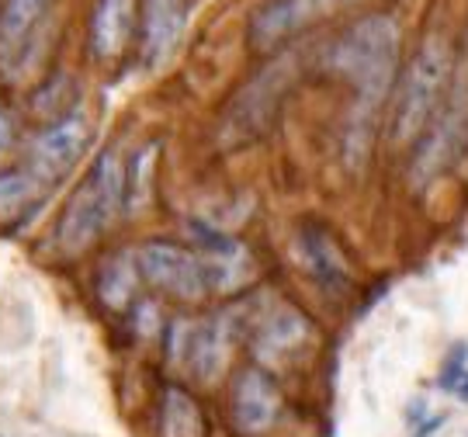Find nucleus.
I'll return each mask as SVG.
<instances>
[{"label": "nucleus", "mask_w": 468, "mask_h": 437, "mask_svg": "<svg viewBox=\"0 0 468 437\" xmlns=\"http://www.w3.org/2000/svg\"><path fill=\"white\" fill-rule=\"evenodd\" d=\"M399 21L392 15H368L354 21L347 32H340L326 49V67L334 69L344 84L351 87V146L368 143V129L382 112L385 98L396 80L399 63Z\"/></svg>", "instance_id": "nucleus-1"}, {"label": "nucleus", "mask_w": 468, "mask_h": 437, "mask_svg": "<svg viewBox=\"0 0 468 437\" xmlns=\"http://www.w3.org/2000/svg\"><path fill=\"white\" fill-rule=\"evenodd\" d=\"M454 77V49L444 35H431L402 69L392 115V143L410 146L434 125L437 108Z\"/></svg>", "instance_id": "nucleus-2"}, {"label": "nucleus", "mask_w": 468, "mask_h": 437, "mask_svg": "<svg viewBox=\"0 0 468 437\" xmlns=\"http://www.w3.org/2000/svg\"><path fill=\"white\" fill-rule=\"evenodd\" d=\"M125 195H129V170L115 150H104L94 160L84 185L73 191V198L63 208L56 243L67 253H84L115 222V216L125 205Z\"/></svg>", "instance_id": "nucleus-3"}, {"label": "nucleus", "mask_w": 468, "mask_h": 437, "mask_svg": "<svg viewBox=\"0 0 468 437\" xmlns=\"http://www.w3.org/2000/svg\"><path fill=\"white\" fill-rule=\"evenodd\" d=\"M295 77H299V52H284L261 69L226 108L222 125H218L222 146H247L268 133L271 122L278 118L284 94L295 84Z\"/></svg>", "instance_id": "nucleus-4"}, {"label": "nucleus", "mask_w": 468, "mask_h": 437, "mask_svg": "<svg viewBox=\"0 0 468 437\" xmlns=\"http://www.w3.org/2000/svg\"><path fill=\"white\" fill-rule=\"evenodd\" d=\"M135 268L153 288L167 292L174 299H187V303H198L212 288L226 285V274L205 250H187V247H174L164 240L146 243L135 253Z\"/></svg>", "instance_id": "nucleus-5"}, {"label": "nucleus", "mask_w": 468, "mask_h": 437, "mask_svg": "<svg viewBox=\"0 0 468 437\" xmlns=\"http://www.w3.org/2000/svg\"><path fill=\"white\" fill-rule=\"evenodd\" d=\"M351 4L357 0H264L250 21V46L257 52H274L309 25Z\"/></svg>", "instance_id": "nucleus-6"}, {"label": "nucleus", "mask_w": 468, "mask_h": 437, "mask_svg": "<svg viewBox=\"0 0 468 437\" xmlns=\"http://www.w3.org/2000/svg\"><path fill=\"white\" fill-rule=\"evenodd\" d=\"M87 139H90V125L80 112L59 118L42 135H35L32 150H28V174H35L42 185L63 177L84 156Z\"/></svg>", "instance_id": "nucleus-7"}, {"label": "nucleus", "mask_w": 468, "mask_h": 437, "mask_svg": "<svg viewBox=\"0 0 468 437\" xmlns=\"http://www.w3.org/2000/svg\"><path fill=\"white\" fill-rule=\"evenodd\" d=\"M295 257L305 268V274L316 278V285L330 288V292H340L351 282V268H347V257L340 250V243L319 226H305L295 236Z\"/></svg>", "instance_id": "nucleus-8"}, {"label": "nucleus", "mask_w": 468, "mask_h": 437, "mask_svg": "<svg viewBox=\"0 0 468 437\" xmlns=\"http://www.w3.org/2000/svg\"><path fill=\"white\" fill-rule=\"evenodd\" d=\"M278 410H282V396H278V386L271 382L268 371L247 368L239 378H236L233 417L247 434L268 431L271 423L278 421Z\"/></svg>", "instance_id": "nucleus-9"}, {"label": "nucleus", "mask_w": 468, "mask_h": 437, "mask_svg": "<svg viewBox=\"0 0 468 437\" xmlns=\"http://www.w3.org/2000/svg\"><path fill=\"white\" fill-rule=\"evenodd\" d=\"M187 25V0H146L143 11V52L150 63H164L177 49Z\"/></svg>", "instance_id": "nucleus-10"}, {"label": "nucleus", "mask_w": 468, "mask_h": 437, "mask_svg": "<svg viewBox=\"0 0 468 437\" xmlns=\"http://www.w3.org/2000/svg\"><path fill=\"white\" fill-rule=\"evenodd\" d=\"M135 32V0H98L90 15V52L115 59L125 52Z\"/></svg>", "instance_id": "nucleus-11"}, {"label": "nucleus", "mask_w": 468, "mask_h": 437, "mask_svg": "<svg viewBox=\"0 0 468 437\" xmlns=\"http://www.w3.org/2000/svg\"><path fill=\"white\" fill-rule=\"evenodd\" d=\"M309 336H313V326L305 323V316H299L292 305H278L261 323L253 347L264 361H284V357H295L309 344Z\"/></svg>", "instance_id": "nucleus-12"}, {"label": "nucleus", "mask_w": 468, "mask_h": 437, "mask_svg": "<svg viewBox=\"0 0 468 437\" xmlns=\"http://www.w3.org/2000/svg\"><path fill=\"white\" fill-rule=\"evenodd\" d=\"M160 437H205V413L181 389H167L164 392V403H160Z\"/></svg>", "instance_id": "nucleus-13"}, {"label": "nucleus", "mask_w": 468, "mask_h": 437, "mask_svg": "<svg viewBox=\"0 0 468 437\" xmlns=\"http://www.w3.org/2000/svg\"><path fill=\"white\" fill-rule=\"evenodd\" d=\"M52 0H4L0 4V42L4 46H21L32 28L46 17Z\"/></svg>", "instance_id": "nucleus-14"}, {"label": "nucleus", "mask_w": 468, "mask_h": 437, "mask_svg": "<svg viewBox=\"0 0 468 437\" xmlns=\"http://www.w3.org/2000/svg\"><path fill=\"white\" fill-rule=\"evenodd\" d=\"M38 187H42V181L35 174H25V170L0 174V218L17 216L38 195Z\"/></svg>", "instance_id": "nucleus-15"}, {"label": "nucleus", "mask_w": 468, "mask_h": 437, "mask_svg": "<svg viewBox=\"0 0 468 437\" xmlns=\"http://www.w3.org/2000/svg\"><path fill=\"white\" fill-rule=\"evenodd\" d=\"M101 295H104V303L115 305V309L129 303V295H133V268H129L125 257L104 264V271H101Z\"/></svg>", "instance_id": "nucleus-16"}, {"label": "nucleus", "mask_w": 468, "mask_h": 437, "mask_svg": "<svg viewBox=\"0 0 468 437\" xmlns=\"http://www.w3.org/2000/svg\"><path fill=\"white\" fill-rule=\"evenodd\" d=\"M465 361H468V347L465 344H458V347H454V357H448V365H444V371H441V389H448V392H452L454 382L468 371Z\"/></svg>", "instance_id": "nucleus-17"}, {"label": "nucleus", "mask_w": 468, "mask_h": 437, "mask_svg": "<svg viewBox=\"0 0 468 437\" xmlns=\"http://www.w3.org/2000/svg\"><path fill=\"white\" fill-rule=\"evenodd\" d=\"M7 143H11V122H7V115L0 112V153H4Z\"/></svg>", "instance_id": "nucleus-18"}, {"label": "nucleus", "mask_w": 468, "mask_h": 437, "mask_svg": "<svg viewBox=\"0 0 468 437\" xmlns=\"http://www.w3.org/2000/svg\"><path fill=\"white\" fill-rule=\"evenodd\" d=\"M452 392H454V396H458V400H462V403H468V371H465V375H462V378H458V382H454Z\"/></svg>", "instance_id": "nucleus-19"}]
</instances>
